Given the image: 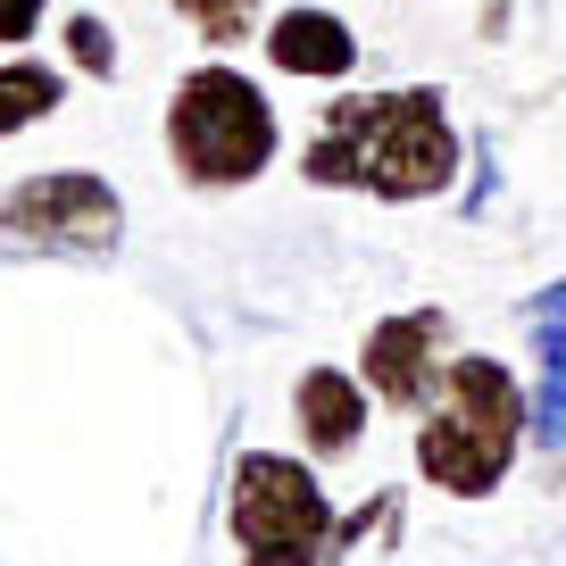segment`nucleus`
Segmentation results:
<instances>
[{
  "mask_svg": "<svg viewBox=\"0 0 566 566\" xmlns=\"http://www.w3.org/2000/svg\"><path fill=\"white\" fill-rule=\"evenodd\" d=\"M301 176L367 200H433L459 184V125H450L442 84H400V92H342L308 134Z\"/></svg>",
  "mask_w": 566,
  "mask_h": 566,
  "instance_id": "obj_1",
  "label": "nucleus"
},
{
  "mask_svg": "<svg viewBox=\"0 0 566 566\" xmlns=\"http://www.w3.org/2000/svg\"><path fill=\"white\" fill-rule=\"evenodd\" d=\"M525 442H533V391L483 350H459L442 391L417 408V475L450 500H492Z\"/></svg>",
  "mask_w": 566,
  "mask_h": 566,
  "instance_id": "obj_2",
  "label": "nucleus"
},
{
  "mask_svg": "<svg viewBox=\"0 0 566 566\" xmlns=\"http://www.w3.org/2000/svg\"><path fill=\"white\" fill-rule=\"evenodd\" d=\"M226 525L242 542V566H334L358 533L400 525V500H367L358 516H334L317 467L283 459V450H242L233 459V492H226Z\"/></svg>",
  "mask_w": 566,
  "mask_h": 566,
  "instance_id": "obj_3",
  "label": "nucleus"
},
{
  "mask_svg": "<svg viewBox=\"0 0 566 566\" xmlns=\"http://www.w3.org/2000/svg\"><path fill=\"white\" fill-rule=\"evenodd\" d=\"M275 101L250 84L242 67H192L167 101V159L184 184L200 192H233V184H259L275 159Z\"/></svg>",
  "mask_w": 566,
  "mask_h": 566,
  "instance_id": "obj_4",
  "label": "nucleus"
},
{
  "mask_svg": "<svg viewBox=\"0 0 566 566\" xmlns=\"http://www.w3.org/2000/svg\"><path fill=\"white\" fill-rule=\"evenodd\" d=\"M125 242V200L92 167L25 176L0 200V259H108Z\"/></svg>",
  "mask_w": 566,
  "mask_h": 566,
  "instance_id": "obj_5",
  "label": "nucleus"
},
{
  "mask_svg": "<svg viewBox=\"0 0 566 566\" xmlns=\"http://www.w3.org/2000/svg\"><path fill=\"white\" fill-rule=\"evenodd\" d=\"M450 308H400V317H384L367 334V350H358V375H367V391L384 408H424L433 391H442L450 375Z\"/></svg>",
  "mask_w": 566,
  "mask_h": 566,
  "instance_id": "obj_6",
  "label": "nucleus"
},
{
  "mask_svg": "<svg viewBox=\"0 0 566 566\" xmlns=\"http://www.w3.org/2000/svg\"><path fill=\"white\" fill-rule=\"evenodd\" d=\"M367 375H342V367H308L292 384V424H301V450L308 459H350L358 433H367Z\"/></svg>",
  "mask_w": 566,
  "mask_h": 566,
  "instance_id": "obj_7",
  "label": "nucleus"
},
{
  "mask_svg": "<svg viewBox=\"0 0 566 566\" xmlns=\"http://www.w3.org/2000/svg\"><path fill=\"white\" fill-rule=\"evenodd\" d=\"M525 342H533V442L566 450V283H542L525 301Z\"/></svg>",
  "mask_w": 566,
  "mask_h": 566,
  "instance_id": "obj_8",
  "label": "nucleus"
},
{
  "mask_svg": "<svg viewBox=\"0 0 566 566\" xmlns=\"http://www.w3.org/2000/svg\"><path fill=\"white\" fill-rule=\"evenodd\" d=\"M266 67L275 75H308V84H342L358 67V34L334 9H283L266 25Z\"/></svg>",
  "mask_w": 566,
  "mask_h": 566,
  "instance_id": "obj_9",
  "label": "nucleus"
},
{
  "mask_svg": "<svg viewBox=\"0 0 566 566\" xmlns=\"http://www.w3.org/2000/svg\"><path fill=\"white\" fill-rule=\"evenodd\" d=\"M59 101H67V75H59V67H42V59H9V67H0V142L25 134V125H42Z\"/></svg>",
  "mask_w": 566,
  "mask_h": 566,
  "instance_id": "obj_10",
  "label": "nucleus"
},
{
  "mask_svg": "<svg viewBox=\"0 0 566 566\" xmlns=\"http://www.w3.org/2000/svg\"><path fill=\"white\" fill-rule=\"evenodd\" d=\"M167 9H176L200 42H217V51H233V42L259 34V0H167Z\"/></svg>",
  "mask_w": 566,
  "mask_h": 566,
  "instance_id": "obj_11",
  "label": "nucleus"
},
{
  "mask_svg": "<svg viewBox=\"0 0 566 566\" xmlns=\"http://www.w3.org/2000/svg\"><path fill=\"white\" fill-rule=\"evenodd\" d=\"M59 42H67V59H75L84 75H117V34H108V25L92 18V9H84V18H67V25H59Z\"/></svg>",
  "mask_w": 566,
  "mask_h": 566,
  "instance_id": "obj_12",
  "label": "nucleus"
},
{
  "mask_svg": "<svg viewBox=\"0 0 566 566\" xmlns=\"http://www.w3.org/2000/svg\"><path fill=\"white\" fill-rule=\"evenodd\" d=\"M42 9H51V0H0V42L42 34Z\"/></svg>",
  "mask_w": 566,
  "mask_h": 566,
  "instance_id": "obj_13",
  "label": "nucleus"
}]
</instances>
